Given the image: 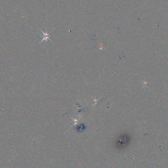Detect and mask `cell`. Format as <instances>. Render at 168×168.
Masks as SVG:
<instances>
[{
    "label": "cell",
    "mask_w": 168,
    "mask_h": 168,
    "mask_svg": "<svg viewBox=\"0 0 168 168\" xmlns=\"http://www.w3.org/2000/svg\"><path fill=\"white\" fill-rule=\"evenodd\" d=\"M40 29V31L41 32V33H43L42 37H43V40H41V41L40 42V43H42V42H43V41H45L46 42H47V41H48V40H49L50 41L53 42V41L51 40V39H50V37H51V33H52L53 31H51L50 33H48L47 32H46V33H44L43 31H41L40 29Z\"/></svg>",
    "instance_id": "cell-1"
}]
</instances>
